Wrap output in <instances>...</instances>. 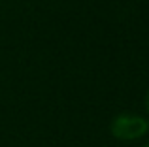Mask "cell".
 <instances>
[{
  "mask_svg": "<svg viewBox=\"0 0 149 147\" xmlns=\"http://www.w3.org/2000/svg\"><path fill=\"white\" fill-rule=\"evenodd\" d=\"M146 102H147V111H149V92H147V98H146Z\"/></svg>",
  "mask_w": 149,
  "mask_h": 147,
  "instance_id": "cell-2",
  "label": "cell"
},
{
  "mask_svg": "<svg viewBox=\"0 0 149 147\" xmlns=\"http://www.w3.org/2000/svg\"><path fill=\"white\" fill-rule=\"evenodd\" d=\"M143 147H149V144H146V145H143Z\"/></svg>",
  "mask_w": 149,
  "mask_h": 147,
  "instance_id": "cell-3",
  "label": "cell"
},
{
  "mask_svg": "<svg viewBox=\"0 0 149 147\" xmlns=\"http://www.w3.org/2000/svg\"><path fill=\"white\" fill-rule=\"evenodd\" d=\"M149 123L142 115H132V113H123L117 115L111 121V134L119 140H138L143 134H147Z\"/></svg>",
  "mask_w": 149,
  "mask_h": 147,
  "instance_id": "cell-1",
  "label": "cell"
}]
</instances>
